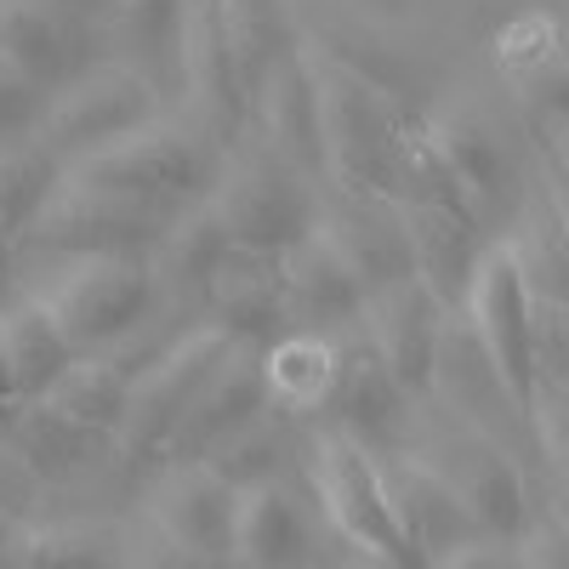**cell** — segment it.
Segmentation results:
<instances>
[{"label": "cell", "instance_id": "cell-1", "mask_svg": "<svg viewBox=\"0 0 569 569\" xmlns=\"http://www.w3.org/2000/svg\"><path fill=\"white\" fill-rule=\"evenodd\" d=\"M34 302L58 325L69 353H114L154 319L160 284L149 257H80L58 262V273L34 291Z\"/></svg>", "mask_w": 569, "mask_h": 569}, {"label": "cell", "instance_id": "cell-2", "mask_svg": "<svg viewBox=\"0 0 569 569\" xmlns=\"http://www.w3.org/2000/svg\"><path fill=\"white\" fill-rule=\"evenodd\" d=\"M211 171H217V149L200 131L149 120L142 131H131V137L109 142V149L74 160L63 171V182H80V188H98V194H114V200H131V206L177 217V211L206 200Z\"/></svg>", "mask_w": 569, "mask_h": 569}, {"label": "cell", "instance_id": "cell-3", "mask_svg": "<svg viewBox=\"0 0 569 569\" xmlns=\"http://www.w3.org/2000/svg\"><path fill=\"white\" fill-rule=\"evenodd\" d=\"M206 211L228 233V246L279 257L313 228L319 194L308 177L273 160L262 142H228V154L217 160L211 188H206Z\"/></svg>", "mask_w": 569, "mask_h": 569}, {"label": "cell", "instance_id": "cell-4", "mask_svg": "<svg viewBox=\"0 0 569 569\" xmlns=\"http://www.w3.org/2000/svg\"><path fill=\"white\" fill-rule=\"evenodd\" d=\"M405 456H416L433 479L461 501L467 525L479 541H512L525 530V479L507 456V445L472 433L461 421H433V427H416V410H410V427H405Z\"/></svg>", "mask_w": 569, "mask_h": 569}, {"label": "cell", "instance_id": "cell-5", "mask_svg": "<svg viewBox=\"0 0 569 569\" xmlns=\"http://www.w3.org/2000/svg\"><path fill=\"white\" fill-rule=\"evenodd\" d=\"M308 485H313L319 518L348 552L382 558L399 569H427L399 536V518H393L388 490H382V461L359 439L337 433V427H319L308 439Z\"/></svg>", "mask_w": 569, "mask_h": 569}, {"label": "cell", "instance_id": "cell-6", "mask_svg": "<svg viewBox=\"0 0 569 569\" xmlns=\"http://www.w3.org/2000/svg\"><path fill=\"white\" fill-rule=\"evenodd\" d=\"M313 109H319V177L337 194H382L388 200V109L353 63L342 58H313Z\"/></svg>", "mask_w": 569, "mask_h": 569}, {"label": "cell", "instance_id": "cell-7", "mask_svg": "<svg viewBox=\"0 0 569 569\" xmlns=\"http://www.w3.org/2000/svg\"><path fill=\"white\" fill-rule=\"evenodd\" d=\"M160 98L154 80H142L131 63H103V69H80L74 80H63L52 91V103L40 109L34 126V149L52 154L58 171H69L74 160L109 149V142L131 137L154 120Z\"/></svg>", "mask_w": 569, "mask_h": 569}, {"label": "cell", "instance_id": "cell-8", "mask_svg": "<svg viewBox=\"0 0 569 569\" xmlns=\"http://www.w3.org/2000/svg\"><path fill=\"white\" fill-rule=\"evenodd\" d=\"M171 228L166 211L131 206L80 182H58L34 222L18 233L12 257H46V262H80V257H149L160 233Z\"/></svg>", "mask_w": 569, "mask_h": 569}, {"label": "cell", "instance_id": "cell-9", "mask_svg": "<svg viewBox=\"0 0 569 569\" xmlns=\"http://www.w3.org/2000/svg\"><path fill=\"white\" fill-rule=\"evenodd\" d=\"M228 359H233V342L222 337L217 325H194V330H182V337H171L149 365H137L114 445H120L126 456L166 461L177 421L188 416V405L206 393V382H211Z\"/></svg>", "mask_w": 569, "mask_h": 569}, {"label": "cell", "instance_id": "cell-10", "mask_svg": "<svg viewBox=\"0 0 569 569\" xmlns=\"http://www.w3.org/2000/svg\"><path fill=\"white\" fill-rule=\"evenodd\" d=\"M461 319L472 330V342L485 348L496 382L507 388L512 410L536 421V353H530V284L518 273L507 240L485 246L479 268L467 279V297H461Z\"/></svg>", "mask_w": 569, "mask_h": 569}, {"label": "cell", "instance_id": "cell-11", "mask_svg": "<svg viewBox=\"0 0 569 569\" xmlns=\"http://www.w3.org/2000/svg\"><path fill=\"white\" fill-rule=\"evenodd\" d=\"M445 308L421 291V284L405 273L393 284H376L359 302V342L370 348V359L388 370V382L416 405L427 399V382H433V348L445 330Z\"/></svg>", "mask_w": 569, "mask_h": 569}, {"label": "cell", "instance_id": "cell-12", "mask_svg": "<svg viewBox=\"0 0 569 569\" xmlns=\"http://www.w3.org/2000/svg\"><path fill=\"white\" fill-rule=\"evenodd\" d=\"M177 74L194 91V131L211 149H228L246 120V91L228 58V34L217 18V0H182L177 7Z\"/></svg>", "mask_w": 569, "mask_h": 569}, {"label": "cell", "instance_id": "cell-13", "mask_svg": "<svg viewBox=\"0 0 569 569\" xmlns=\"http://www.w3.org/2000/svg\"><path fill=\"white\" fill-rule=\"evenodd\" d=\"M233 496L206 461H166L149 490V525L200 563H228L233 547Z\"/></svg>", "mask_w": 569, "mask_h": 569}, {"label": "cell", "instance_id": "cell-14", "mask_svg": "<svg viewBox=\"0 0 569 569\" xmlns=\"http://www.w3.org/2000/svg\"><path fill=\"white\" fill-rule=\"evenodd\" d=\"M228 563L240 569H319V518L284 485H251L233 496V547Z\"/></svg>", "mask_w": 569, "mask_h": 569}, {"label": "cell", "instance_id": "cell-15", "mask_svg": "<svg viewBox=\"0 0 569 569\" xmlns=\"http://www.w3.org/2000/svg\"><path fill=\"white\" fill-rule=\"evenodd\" d=\"M313 233L359 279V291H376V284H393L410 273L399 217L382 194H337L330 188V200L313 211Z\"/></svg>", "mask_w": 569, "mask_h": 569}, {"label": "cell", "instance_id": "cell-16", "mask_svg": "<svg viewBox=\"0 0 569 569\" xmlns=\"http://www.w3.org/2000/svg\"><path fill=\"white\" fill-rule=\"evenodd\" d=\"M279 302H284V330H313V337H337L359 325V279L337 262L319 233L308 228L291 251H279Z\"/></svg>", "mask_w": 569, "mask_h": 569}, {"label": "cell", "instance_id": "cell-17", "mask_svg": "<svg viewBox=\"0 0 569 569\" xmlns=\"http://www.w3.org/2000/svg\"><path fill=\"white\" fill-rule=\"evenodd\" d=\"M393 217H399V233H405L410 279L450 313L467 297V279L485 257L479 222H472L467 211H450V206H393Z\"/></svg>", "mask_w": 569, "mask_h": 569}, {"label": "cell", "instance_id": "cell-18", "mask_svg": "<svg viewBox=\"0 0 569 569\" xmlns=\"http://www.w3.org/2000/svg\"><path fill=\"white\" fill-rule=\"evenodd\" d=\"M246 114L257 120V142L273 160L319 182V109H313V74L302 46L284 63H273V74L246 98Z\"/></svg>", "mask_w": 569, "mask_h": 569}, {"label": "cell", "instance_id": "cell-19", "mask_svg": "<svg viewBox=\"0 0 569 569\" xmlns=\"http://www.w3.org/2000/svg\"><path fill=\"white\" fill-rule=\"evenodd\" d=\"M206 302H211V325L233 348H251L262 353L279 330H284V302H279V257L268 251H240L228 246L211 284H206Z\"/></svg>", "mask_w": 569, "mask_h": 569}, {"label": "cell", "instance_id": "cell-20", "mask_svg": "<svg viewBox=\"0 0 569 569\" xmlns=\"http://www.w3.org/2000/svg\"><path fill=\"white\" fill-rule=\"evenodd\" d=\"M376 461H382V490H388V507L399 518V536H405V547L421 563H439L445 552L479 541V536H472V525H467V512H461V501L416 456L388 450V456H376Z\"/></svg>", "mask_w": 569, "mask_h": 569}, {"label": "cell", "instance_id": "cell-21", "mask_svg": "<svg viewBox=\"0 0 569 569\" xmlns=\"http://www.w3.org/2000/svg\"><path fill=\"white\" fill-rule=\"evenodd\" d=\"M257 370H262L268 410H279L284 421H313V416H330V399H337L342 342L313 337V330H279L257 353Z\"/></svg>", "mask_w": 569, "mask_h": 569}, {"label": "cell", "instance_id": "cell-22", "mask_svg": "<svg viewBox=\"0 0 569 569\" xmlns=\"http://www.w3.org/2000/svg\"><path fill=\"white\" fill-rule=\"evenodd\" d=\"M268 410V393H262V370H257V353L251 348H233V359L206 382V393L188 405V416L177 421L171 433V456L166 461H206L222 439H233L240 427Z\"/></svg>", "mask_w": 569, "mask_h": 569}, {"label": "cell", "instance_id": "cell-23", "mask_svg": "<svg viewBox=\"0 0 569 569\" xmlns=\"http://www.w3.org/2000/svg\"><path fill=\"white\" fill-rule=\"evenodd\" d=\"M427 137H433V149H439V160L456 182L467 217L485 228L501 211V194L512 188V160L501 149V137L472 114H433L427 120Z\"/></svg>", "mask_w": 569, "mask_h": 569}, {"label": "cell", "instance_id": "cell-24", "mask_svg": "<svg viewBox=\"0 0 569 569\" xmlns=\"http://www.w3.org/2000/svg\"><path fill=\"white\" fill-rule=\"evenodd\" d=\"M0 69H12L34 91H58L74 80V34L69 18L40 0H0Z\"/></svg>", "mask_w": 569, "mask_h": 569}, {"label": "cell", "instance_id": "cell-25", "mask_svg": "<svg viewBox=\"0 0 569 569\" xmlns=\"http://www.w3.org/2000/svg\"><path fill=\"white\" fill-rule=\"evenodd\" d=\"M126 393H131V370L114 353H74L69 370L46 388V410L58 421L80 427L91 439H109L120 433V416H126Z\"/></svg>", "mask_w": 569, "mask_h": 569}, {"label": "cell", "instance_id": "cell-26", "mask_svg": "<svg viewBox=\"0 0 569 569\" xmlns=\"http://www.w3.org/2000/svg\"><path fill=\"white\" fill-rule=\"evenodd\" d=\"M69 342L58 337V325L40 313L34 297H12L0 302V365H7L12 388L23 405H40L46 388L69 370Z\"/></svg>", "mask_w": 569, "mask_h": 569}, {"label": "cell", "instance_id": "cell-27", "mask_svg": "<svg viewBox=\"0 0 569 569\" xmlns=\"http://www.w3.org/2000/svg\"><path fill=\"white\" fill-rule=\"evenodd\" d=\"M217 18L228 34V58H233V74H240V91L251 98L273 74V63L297 52L291 12H284V0H217Z\"/></svg>", "mask_w": 569, "mask_h": 569}, {"label": "cell", "instance_id": "cell-28", "mask_svg": "<svg viewBox=\"0 0 569 569\" xmlns=\"http://www.w3.org/2000/svg\"><path fill=\"white\" fill-rule=\"evenodd\" d=\"M222 251H228V233L217 228V217L206 211V200L188 206V211H177L171 228L160 233V246L149 251V268H154L160 297H166V291H194V297H206V284H211Z\"/></svg>", "mask_w": 569, "mask_h": 569}, {"label": "cell", "instance_id": "cell-29", "mask_svg": "<svg viewBox=\"0 0 569 569\" xmlns=\"http://www.w3.org/2000/svg\"><path fill=\"white\" fill-rule=\"evenodd\" d=\"M284 456H291V421H284L279 410H257L240 433L222 439L206 456V467L217 472L228 490H251V485H273L279 479Z\"/></svg>", "mask_w": 569, "mask_h": 569}, {"label": "cell", "instance_id": "cell-30", "mask_svg": "<svg viewBox=\"0 0 569 569\" xmlns=\"http://www.w3.org/2000/svg\"><path fill=\"white\" fill-rule=\"evenodd\" d=\"M63 182L58 160L40 154L34 142H18V149H0V257H12L18 233L34 222V211L46 206V194Z\"/></svg>", "mask_w": 569, "mask_h": 569}, {"label": "cell", "instance_id": "cell-31", "mask_svg": "<svg viewBox=\"0 0 569 569\" xmlns=\"http://www.w3.org/2000/svg\"><path fill=\"white\" fill-rule=\"evenodd\" d=\"M0 569H120V541L109 530H18L12 552Z\"/></svg>", "mask_w": 569, "mask_h": 569}, {"label": "cell", "instance_id": "cell-32", "mask_svg": "<svg viewBox=\"0 0 569 569\" xmlns=\"http://www.w3.org/2000/svg\"><path fill=\"white\" fill-rule=\"evenodd\" d=\"M177 7L182 0H109L114 34L137 58L131 69L142 80H154L160 69H177Z\"/></svg>", "mask_w": 569, "mask_h": 569}, {"label": "cell", "instance_id": "cell-33", "mask_svg": "<svg viewBox=\"0 0 569 569\" xmlns=\"http://www.w3.org/2000/svg\"><path fill=\"white\" fill-rule=\"evenodd\" d=\"M496 63L512 86H525V98H541L547 69L563 74V52H558V23L547 12H518L501 34H496Z\"/></svg>", "mask_w": 569, "mask_h": 569}, {"label": "cell", "instance_id": "cell-34", "mask_svg": "<svg viewBox=\"0 0 569 569\" xmlns=\"http://www.w3.org/2000/svg\"><path fill=\"white\" fill-rule=\"evenodd\" d=\"M7 439L18 445V456H23V461H34V467H46V472H63V467L86 461V450L98 445L91 433H80V427L58 421L46 405H23V410H18V421L7 427Z\"/></svg>", "mask_w": 569, "mask_h": 569}, {"label": "cell", "instance_id": "cell-35", "mask_svg": "<svg viewBox=\"0 0 569 569\" xmlns=\"http://www.w3.org/2000/svg\"><path fill=\"white\" fill-rule=\"evenodd\" d=\"M46 109V91H34L29 80H18L12 69H0V149H18V142H34Z\"/></svg>", "mask_w": 569, "mask_h": 569}, {"label": "cell", "instance_id": "cell-36", "mask_svg": "<svg viewBox=\"0 0 569 569\" xmlns=\"http://www.w3.org/2000/svg\"><path fill=\"white\" fill-rule=\"evenodd\" d=\"M120 569H217V563L188 558V552H182V547H171L154 525H142L131 541H120Z\"/></svg>", "mask_w": 569, "mask_h": 569}, {"label": "cell", "instance_id": "cell-37", "mask_svg": "<svg viewBox=\"0 0 569 569\" xmlns=\"http://www.w3.org/2000/svg\"><path fill=\"white\" fill-rule=\"evenodd\" d=\"M427 569H530L525 552H512L507 541H467L456 552H445L439 563H427Z\"/></svg>", "mask_w": 569, "mask_h": 569}, {"label": "cell", "instance_id": "cell-38", "mask_svg": "<svg viewBox=\"0 0 569 569\" xmlns=\"http://www.w3.org/2000/svg\"><path fill=\"white\" fill-rule=\"evenodd\" d=\"M18 410H23V399H18V388H12V376H7V365H0V433L18 421Z\"/></svg>", "mask_w": 569, "mask_h": 569}, {"label": "cell", "instance_id": "cell-39", "mask_svg": "<svg viewBox=\"0 0 569 569\" xmlns=\"http://www.w3.org/2000/svg\"><path fill=\"white\" fill-rule=\"evenodd\" d=\"M348 569H399V563H382V558H359V552H353V558H348Z\"/></svg>", "mask_w": 569, "mask_h": 569}, {"label": "cell", "instance_id": "cell-40", "mask_svg": "<svg viewBox=\"0 0 569 569\" xmlns=\"http://www.w3.org/2000/svg\"><path fill=\"white\" fill-rule=\"evenodd\" d=\"M40 7H52V12H74L80 0H40Z\"/></svg>", "mask_w": 569, "mask_h": 569}]
</instances>
